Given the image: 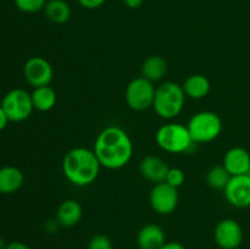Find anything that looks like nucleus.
Wrapping results in <instances>:
<instances>
[{
    "instance_id": "f257e3e1",
    "label": "nucleus",
    "mask_w": 250,
    "mask_h": 249,
    "mask_svg": "<svg viewBox=\"0 0 250 249\" xmlns=\"http://www.w3.org/2000/svg\"><path fill=\"white\" fill-rule=\"evenodd\" d=\"M93 151L102 167L107 170H120L131 161L133 155V143L124 128L111 124L99 132L95 138Z\"/></svg>"
},
{
    "instance_id": "f03ea898",
    "label": "nucleus",
    "mask_w": 250,
    "mask_h": 249,
    "mask_svg": "<svg viewBox=\"0 0 250 249\" xmlns=\"http://www.w3.org/2000/svg\"><path fill=\"white\" fill-rule=\"evenodd\" d=\"M99 160L93 149L76 146L65 154L62 172L66 180L77 187H85L94 182L100 172Z\"/></svg>"
},
{
    "instance_id": "7ed1b4c3",
    "label": "nucleus",
    "mask_w": 250,
    "mask_h": 249,
    "mask_svg": "<svg viewBox=\"0 0 250 249\" xmlns=\"http://www.w3.org/2000/svg\"><path fill=\"white\" fill-rule=\"evenodd\" d=\"M186 98L182 84L166 81L156 87L153 109L161 119L172 120L182 112Z\"/></svg>"
},
{
    "instance_id": "20e7f679",
    "label": "nucleus",
    "mask_w": 250,
    "mask_h": 249,
    "mask_svg": "<svg viewBox=\"0 0 250 249\" xmlns=\"http://www.w3.org/2000/svg\"><path fill=\"white\" fill-rule=\"evenodd\" d=\"M155 141L159 148L166 153L182 154L187 153L194 145L187 124L170 122L158 129L155 134Z\"/></svg>"
},
{
    "instance_id": "39448f33",
    "label": "nucleus",
    "mask_w": 250,
    "mask_h": 249,
    "mask_svg": "<svg viewBox=\"0 0 250 249\" xmlns=\"http://www.w3.org/2000/svg\"><path fill=\"white\" fill-rule=\"evenodd\" d=\"M187 128L194 144H207L221 134L224 124L216 112L199 111L190 117Z\"/></svg>"
},
{
    "instance_id": "423d86ee",
    "label": "nucleus",
    "mask_w": 250,
    "mask_h": 249,
    "mask_svg": "<svg viewBox=\"0 0 250 249\" xmlns=\"http://www.w3.org/2000/svg\"><path fill=\"white\" fill-rule=\"evenodd\" d=\"M155 89L156 87L153 82L139 76L127 84L125 90V100L129 109L134 111H146L153 107Z\"/></svg>"
},
{
    "instance_id": "0eeeda50",
    "label": "nucleus",
    "mask_w": 250,
    "mask_h": 249,
    "mask_svg": "<svg viewBox=\"0 0 250 249\" xmlns=\"http://www.w3.org/2000/svg\"><path fill=\"white\" fill-rule=\"evenodd\" d=\"M0 105L10 122H22L28 119L33 112L31 93L22 88H15L7 92L2 98Z\"/></svg>"
},
{
    "instance_id": "6e6552de",
    "label": "nucleus",
    "mask_w": 250,
    "mask_h": 249,
    "mask_svg": "<svg viewBox=\"0 0 250 249\" xmlns=\"http://www.w3.org/2000/svg\"><path fill=\"white\" fill-rule=\"evenodd\" d=\"M180 194L177 188L168 183L161 182L153 186L149 194V204L159 215H170L177 209Z\"/></svg>"
},
{
    "instance_id": "1a4fd4ad",
    "label": "nucleus",
    "mask_w": 250,
    "mask_h": 249,
    "mask_svg": "<svg viewBox=\"0 0 250 249\" xmlns=\"http://www.w3.org/2000/svg\"><path fill=\"white\" fill-rule=\"evenodd\" d=\"M23 77L33 88L50 85L54 78L53 65L43 56H32L24 62Z\"/></svg>"
},
{
    "instance_id": "9d476101",
    "label": "nucleus",
    "mask_w": 250,
    "mask_h": 249,
    "mask_svg": "<svg viewBox=\"0 0 250 249\" xmlns=\"http://www.w3.org/2000/svg\"><path fill=\"white\" fill-rule=\"evenodd\" d=\"M243 237V228L234 219H224L215 226L214 239L221 249L239 248Z\"/></svg>"
},
{
    "instance_id": "9b49d317",
    "label": "nucleus",
    "mask_w": 250,
    "mask_h": 249,
    "mask_svg": "<svg viewBox=\"0 0 250 249\" xmlns=\"http://www.w3.org/2000/svg\"><path fill=\"white\" fill-rule=\"evenodd\" d=\"M227 203L237 209L250 207V178L247 175L232 176L224 189Z\"/></svg>"
},
{
    "instance_id": "f8f14e48",
    "label": "nucleus",
    "mask_w": 250,
    "mask_h": 249,
    "mask_svg": "<svg viewBox=\"0 0 250 249\" xmlns=\"http://www.w3.org/2000/svg\"><path fill=\"white\" fill-rule=\"evenodd\" d=\"M168 168L170 166L167 165V163L159 156L148 155L142 159L139 163V172H141L142 177L154 185L165 182Z\"/></svg>"
},
{
    "instance_id": "ddd939ff",
    "label": "nucleus",
    "mask_w": 250,
    "mask_h": 249,
    "mask_svg": "<svg viewBox=\"0 0 250 249\" xmlns=\"http://www.w3.org/2000/svg\"><path fill=\"white\" fill-rule=\"evenodd\" d=\"M222 165L231 176L246 175L250 167V153L242 146H233L226 151Z\"/></svg>"
},
{
    "instance_id": "4468645a",
    "label": "nucleus",
    "mask_w": 250,
    "mask_h": 249,
    "mask_svg": "<svg viewBox=\"0 0 250 249\" xmlns=\"http://www.w3.org/2000/svg\"><path fill=\"white\" fill-rule=\"evenodd\" d=\"M166 242L165 231L156 224L144 225L137 234L139 249H160Z\"/></svg>"
},
{
    "instance_id": "2eb2a0df",
    "label": "nucleus",
    "mask_w": 250,
    "mask_h": 249,
    "mask_svg": "<svg viewBox=\"0 0 250 249\" xmlns=\"http://www.w3.org/2000/svg\"><path fill=\"white\" fill-rule=\"evenodd\" d=\"M83 215L82 205L75 199H66L61 203L56 210V221L66 228L76 226L81 221Z\"/></svg>"
},
{
    "instance_id": "dca6fc26",
    "label": "nucleus",
    "mask_w": 250,
    "mask_h": 249,
    "mask_svg": "<svg viewBox=\"0 0 250 249\" xmlns=\"http://www.w3.org/2000/svg\"><path fill=\"white\" fill-rule=\"evenodd\" d=\"M168 71V63L161 55L148 56L141 66V76L155 83L164 80Z\"/></svg>"
},
{
    "instance_id": "f3484780",
    "label": "nucleus",
    "mask_w": 250,
    "mask_h": 249,
    "mask_svg": "<svg viewBox=\"0 0 250 249\" xmlns=\"http://www.w3.org/2000/svg\"><path fill=\"white\" fill-rule=\"evenodd\" d=\"M24 183V175L16 166L0 167V194H12L21 189Z\"/></svg>"
},
{
    "instance_id": "a211bd4d",
    "label": "nucleus",
    "mask_w": 250,
    "mask_h": 249,
    "mask_svg": "<svg viewBox=\"0 0 250 249\" xmlns=\"http://www.w3.org/2000/svg\"><path fill=\"white\" fill-rule=\"evenodd\" d=\"M183 90L187 98L190 99L199 100L207 97L211 89V84L207 76L200 75V73H194L190 75L182 84Z\"/></svg>"
},
{
    "instance_id": "6ab92c4d",
    "label": "nucleus",
    "mask_w": 250,
    "mask_h": 249,
    "mask_svg": "<svg viewBox=\"0 0 250 249\" xmlns=\"http://www.w3.org/2000/svg\"><path fill=\"white\" fill-rule=\"evenodd\" d=\"M31 97L34 110H38L41 112L50 111L58 103V94L50 85L33 88Z\"/></svg>"
},
{
    "instance_id": "aec40b11",
    "label": "nucleus",
    "mask_w": 250,
    "mask_h": 249,
    "mask_svg": "<svg viewBox=\"0 0 250 249\" xmlns=\"http://www.w3.org/2000/svg\"><path fill=\"white\" fill-rule=\"evenodd\" d=\"M43 11L46 19L55 24L66 23L71 17V7L65 0H48Z\"/></svg>"
},
{
    "instance_id": "412c9836",
    "label": "nucleus",
    "mask_w": 250,
    "mask_h": 249,
    "mask_svg": "<svg viewBox=\"0 0 250 249\" xmlns=\"http://www.w3.org/2000/svg\"><path fill=\"white\" fill-rule=\"evenodd\" d=\"M231 173L224 165H215L209 168L207 173V183L209 187L216 190H224L231 180Z\"/></svg>"
},
{
    "instance_id": "4be33fe9",
    "label": "nucleus",
    "mask_w": 250,
    "mask_h": 249,
    "mask_svg": "<svg viewBox=\"0 0 250 249\" xmlns=\"http://www.w3.org/2000/svg\"><path fill=\"white\" fill-rule=\"evenodd\" d=\"M20 11L24 14H36L45 7L48 0H14Z\"/></svg>"
},
{
    "instance_id": "5701e85b",
    "label": "nucleus",
    "mask_w": 250,
    "mask_h": 249,
    "mask_svg": "<svg viewBox=\"0 0 250 249\" xmlns=\"http://www.w3.org/2000/svg\"><path fill=\"white\" fill-rule=\"evenodd\" d=\"M186 181V175L185 171L180 167H170L168 168V172L166 175L165 182L168 183L170 186L175 188H180L181 186H183Z\"/></svg>"
},
{
    "instance_id": "b1692460",
    "label": "nucleus",
    "mask_w": 250,
    "mask_h": 249,
    "mask_svg": "<svg viewBox=\"0 0 250 249\" xmlns=\"http://www.w3.org/2000/svg\"><path fill=\"white\" fill-rule=\"evenodd\" d=\"M87 249H114L112 248L111 239L106 234L98 233L90 238Z\"/></svg>"
},
{
    "instance_id": "393cba45",
    "label": "nucleus",
    "mask_w": 250,
    "mask_h": 249,
    "mask_svg": "<svg viewBox=\"0 0 250 249\" xmlns=\"http://www.w3.org/2000/svg\"><path fill=\"white\" fill-rule=\"evenodd\" d=\"M77 1L80 2L81 6L84 7V9L94 10L103 6V5L106 2V0H77Z\"/></svg>"
},
{
    "instance_id": "a878e982",
    "label": "nucleus",
    "mask_w": 250,
    "mask_h": 249,
    "mask_svg": "<svg viewBox=\"0 0 250 249\" xmlns=\"http://www.w3.org/2000/svg\"><path fill=\"white\" fill-rule=\"evenodd\" d=\"M5 249H31L27 244H24L23 242H10V243L6 244V248Z\"/></svg>"
},
{
    "instance_id": "bb28decb",
    "label": "nucleus",
    "mask_w": 250,
    "mask_h": 249,
    "mask_svg": "<svg viewBox=\"0 0 250 249\" xmlns=\"http://www.w3.org/2000/svg\"><path fill=\"white\" fill-rule=\"evenodd\" d=\"M9 119H7V115L5 114L4 109L2 106L0 105V131H2L4 128H6L7 124H9Z\"/></svg>"
},
{
    "instance_id": "cd10ccee",
    "label": "nucleus",
    "mask_w": 250,
    "mask_h": 249,
    "mask_svg": "<svg viewBox=\"0 0 250 249\" xmlns=\"http://www.w3.org/2000/svg\"><path fill=\"white\" fill-rule=\"evenodd\" d=\"M144 0H124V4L128 9H139L143 5Z\"/></svg>"
},
{
    "instance_id": "c85d7f7f",
    "label": "nucleus",
    "mask_w": 250,
    "mask_h": 249,
    "mask_svg": "<svg viewBox=\"0 0 250 249\" xmlns=\"http://www.w3.org/2000/svg\"><path fill=\"white\" fill-rule=\"evenodd\" d=\"M160 249H187L180 242H166Z\"/></svg>"
},
{
    "instance_id": "c756f323",
    "label": "nucleus",
    "mask_w": 250,
    "mask_h": 249,
    "mask_svg": "<svg viewBox=\"0 0 250 249\" xmlns=\"http://www.w3.org/2000/svg\"><path fill=\"white\" fill-rule=\"evenodd\" d=\"M5 248H6V243H5L4 239L0 237V249H5Z\"/></svg>"
},
{
    "instance_id": "7c9ffc66",
    "label": "nucleus",
    "mask_w": 250,
    "mask_h": 249,
    "mask_svg": "<svg viewBox=\"0 0 250 249\" xmlns=\"http://www.w3.org/2000/svg\"><path fill=\"white\" fill-rule=\"evenodd\" d=\"M246 175H247V176H248V177H249V178H250V167H249V170H248V172H247V173H246Z\"/></svg>"
},
{
    "instance_id": "2f4dec72",
    "label": "nucleus",
    "mask_w": 250,
    "mask_h": 249,
    "mask_svg": "<svg viewBox=\"0 0 250 249\" xmlns=\"http://www.w3.org/2000/svg\"><path fill=\"white\" fill-rule=\"evenodd\" d=\"M237 249H239V248H237Z\"/></svg>"
}]
</instances>
